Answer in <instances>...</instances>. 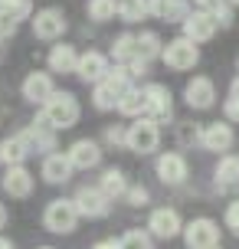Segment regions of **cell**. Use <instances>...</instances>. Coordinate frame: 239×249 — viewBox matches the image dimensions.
<instances>
[{
    "mask_svg": "<svg viewBox=\"0 0 239 249\" xmlns=\"http://www.w3.org/2000/svg\"><path fill=\"white\" fill-rule=\"evenodd\" d=\"M128 89H131V72H128V66H115V69H108V75L102 79L99 86H95L92 102H95L99 112L118 108V102H121V95H125Z\"/></svg>",
    "mask_w": 239,
    "mask_h": 249,
    "instance_id": "1",
    "label": "cell"
},
{
    "mask_svg": "<svg viewBox=\"0 0 239 249\" xmlns=\"http://www.w3.org/2000/svg\"><path fill=\"white\" fill-rule=\"evenodd\" d=\"M43 118L50 122V128H72L79 122V102L72 92H52L50 102L43 105Z\"/></svg>",
    "mask_w": 239,
    "mask_h": 249,
    "instance_id": "2",
    "label": "cell"
},
{
    "mask_svg": "<svg viewBox=\"0 0 239 249\" xmlns=\"http://www.w3.org/2000/svg\"><path fill=\"white\" fill-rule=\"evenodd\" d=\"M79 223V213H76V203L72 200H50L46 203V213H43V226L50 233H59V236H69Z\"/></svg>",
    "mask_w": 239,
    "mask_h": 249,
    "instance_id": "3",
    "label": "cell"
},
{
    "mask_svg": "<svg viewBox=\"0 0 239 249\" xmlns=\"http://www.w3.org/2000/svg\"><path fill=\"white\" fill-rule=\"evenodd\" d=\"M157 141H161V131L151 118H138L135 124L125 128V148L135 151V154H151L157 151Z\"/></svg>",
    "mask_w": 239,
    "mask_h": 249,
    "instance_id": "4",
    "label": "cell"
},
{
    "mask_svg": "<svg viewBox=\"0 0 239 249\" xmlns=\"http://www.w3.org/2000/svg\"><path fill=\"white\" fill-rule=\"evenodd\" d=\"M161 59H164V66H167V69L184 72V69H193V66L200 62V50H197V43L177 36V39H171V43L161 50Z\"/></svg>",
    "mask_w": 239,
    "mask_h": 249,
    "instance_id": "5",
    "label": "cell"
},
{
    "mask_svg": "<svg viewBox=\"0 0 239 249\" xmlns=\"http://www.w3.org/2000/svg\"><path fill=\"white\" fill-rule=\"evenodd\" d=\"M180 233H184L187 249H216V246H220V226H216L210 216H197V220H190Z\"/></svg>",
    "mask_w": 239,
    "mask_h": 249,
    "instance_id": "6",
    "label": "cell"
},
{
    "mask_svg": "<svg viewBox=\"0 0 239 249\" xmlns=\"http://www.w3.org/2000/svg\"><path fill=\"white\" fill-rule=\"evenodd\" d=\"M141 92H144V118H151L154 124L171 122V115H174V102H171L167 86L151 82V86H144Z\"/></svg>",
    "mask_w": 239,
    "mask_h": 249,
    "instance_id": "7",
    "label": "cell"
},
{
    "mask_svg": "<svg viewBox=\"0 0 239 249\" xmlns=\"http://www.w3.org/2000/svg\"><path fill=\"white\" fill-rule=\"evenodd\" d=\"M76 213L79 216H88V220H99V216H108V207H112V200L102 194L99 187H79L76 197Z\"/></svg>",
    "mask_w": 239,
    "mask_h": 249,
    "instance_id": "8",
    "label": "cell"
},
{
    "mask_svg": "<svg viewBox=\"0 0 239 249\" xmlns=\"http://www.w3.org/2000/svg\"><path fill=\"white\" fill-rule=\"evenodd\" d=\"M216 17L206 10H190V17L184 20V39L190 43H206V39H213L216 33Z\"/></svg>",
    "mask_w": 239,
    "mask_h": 249,
    "instance_id": "9",
    "label": "cell"
},
{
    "mask_svg": "<svg viewBox=\"0 0 239 249\" xmlns=\"http://www.w3.org/2000/svg\"><path fill=\"white\" fill-rule=\"evenodd\" d=\"M33 33L39 39H59L66 33V13L56 10V7L36 10V17H33Z\"/></svg>",
    "mask_w": 239,
    "mask_h": 249,
    "instance_id": "10",
    "label": "cell"
},
{
    "mask_svg": "<svg viewBox=\"0 0 239 249\" xmlns=\"http://www.w3.org/2000/svg\"><path fill=\"white\" fill-rule=\"evenodd\" d=\"M20 138L26 141L30 154H33V151H56V128H50V122H46L43 115H39V118L30 124Z\"/></svg>",
    "mask_w": 239,
    "mask_h": 249,
    "instance_id": "11",
    "label": "cell"
},
{
    "mask_svg": "<svg viewBox=\"0 0 239 249\" xmlns=\"http://www.w3.org/2000/svg\"><path fill=\"white\" fill-rule=\"evenodd\" d=\"M66 158H69V164H72V171H88V167H95V164L102 161V148L99 141H92V138H79L72 148L66 151Z\"/></svg>",
    "mask_w": 239,
    "mask_h": 249,
    "instance_id": "12",
    "label": "cell"
},
{
    "mask_svg": "<svg viewBox=\"0 0 239 249\" xmlns=\"http://www.w3.org/2000/svg\"><path fill=\"white\" fill-rule=\"evenodd\" d=\"M197 141H200L206 151H216V154H220V151L233 148L236 138H233V128H229L226 122H213V124H203L200 128V138H197Z\"/></svg>",
    "mask_w": 239,
    "mask_h": 249,
    "instance_id": "13",
    "label": "cell"
},
{
    "mask_svg": "<svg viewBox=\"0 0 239 249\" xmlns=\"http://www.w3.org/2000/svg\"><path fill=\"white\" fill-rule=\"evenodd\" d=\"M56 92V86H52V75L50 72H30L23 79V99L33 102V105H46L50 102V95Z\"/></svg>",
    "mask_w": 239,
    "mask_h": 249,
    "instance_id": "14",
    "label": "cell"
},
{
    "mask_svg": "<svg viewBox=\"0 0 239 249\" xmlns=\"http://www.w3.org/2000/svg\"><path fill=\"white\" fill-rule=\"evenodd\" d=\"M184 99H187L190 108H210L216 102V86L206 79V75H193L184 89Z\"/></svg>",
    "mask_w": 239,
    "mask_h": 249,
    "instance_id": "15",
    "label": "cell"
},
{
    "mask_svg": "<svg viewBox=\"0 0 239 249\" xmlns=\"http://www.w3.org/2000/svg\"><path fill=\"white\" fill-rule=\"evenodd\" d=\"M148 230H151L157 239H174L177 233L184 230V223H180V213H177V210H171V207H161V210L151 213Z\"/></svg>",
    "mask_w": 239,
    "mask_h": 249,
    "instance_id": "16",
    "label": "cell"
},
{
    "mask_svg": "<svg viewBox=\"0 0 239 249\" xmlns=\"http://www.w3.org/2000/svg\"><path fill=\"white\" fill-rule=\"evenodd\" d=\"M76 75L82 79V82H92V86H99L102 79L108 75V59L102 56V53L88 50L79 56V66H76Z\"/></svg>",
    "mask_w": 239,
    "mask_h": 249,
    "instance_id": "17",
    "label": "cell"
},
{
    "mask_svg": "<svg viewBox=\"0 0 239 249\" xmlns=\"http://www.w3.org/2000/svg\"><path fill=\"white\" fill-rule=\"evenodd\" d=\"M148 13L167 23H184L190 17V3L187 0H148Z\"/></svg>",
    "mask_w": 239,
    "mask_h": 249,
    "instance_id": "18",
    "label": "cell"
},
{
    "mask_svg": "<svg viewBox=\"0 0 239 249\" xmlns=\"http://www.w3.org/2000/svg\"><path fill=\"white\" fill-rule=\"evenodd\" d=\"M3 190L10 194V197H30L33 194V174L26 171L23 164H17V167H7V174H3Z\"/></svg>",
    "mask_w": 239,
    "mask_h": 249,
    "instance_id": "19",
    "label": "cell"
},
{
    "mask_svg": "<svg viewBox=\"0 0 239 249\" xmlns=\"http://www.w3.org/2000/svg\"><path fill=\"white\" fill-rule=\"evenodd\" d=\"M69 177H72V164H69L66 154L52 151V154L43 158V180H46V184H66Z\"/></svg>",
    "mask_w": 239,
    "mask_h": 249,
    "instance_id": "20",
    "label": "cell"
},
{
    "mask_svg": "<svg viewBox=\"0 0 239 249\" xmlns=\"http://www.w3.org/2000/svg\"><path fill=\"white\" fill-rule=\"evenodd\" d=\"M157 177H161L164 184H184V177H187V161L174 154V151H167L157 158Z\"/></svg>",
    "mask_w": 239,
    "mask_h": 249,
    "instance_id": "21",
    "label": "cell"
},
{
    "mask_svg": "<svg viewBox=\"0 0 239 249\" xmlns=\"http://www.w3.org/2000/svg\"><path fill=\"white\" fill-rule=\"evenodd\" d=\"M161 50H164V43L154 30H144V33L135 36V62H144V66H148L151 59L161 56Z\"/></svg>",
    "mask_w": 239,
    "mask_h": 249,
    "instance_id": "22",
    "label": "cell"
},
{
    "mask_svg": "<svg viewBox=\"0 0 239 249\" xmlns=\"http://www.w3.org/2000/svg\"><path fill=\"white\" fill-rule=\"evenodd\" d=\"M76 66H79V53L76 46H69V43H59V46H52L50 50V69L52 72H76Z\"/></svg>",
    "mask_w": 239,
    "mask_h": 249,
    "instance_id": "23",
    "label": "cell"
},
{
    "mask_svg": "<svg viewBox=\"0 0 239 249\" xmlns=\"http://www.w3.org/2000/svg\"><path fill=\"white\" fill-rule=\"evenodd\" d=\"M26 158H30V148H26V141L20 135L0 141V161L7 164V167H17V164H23Z\"/></svg>",
    "mask_w": 239,
    "mask_h": 249,
    "instance_id": "24",
    "label": "cell"
},
{
    "mask_svg": "<svg viewBox=\"0 0 239 249\" xmlns=\"http://www.w3.org/2000/svg\"><path fill=\"white\" fill-rule=\"evenodd\" d=\"M216 187L220 190H236L239 187V158H220V164H216Z\"/></svg>",
    "mask_w": 239,
    "mask_h": 249,
    "instance_id": "25",
    "label": "cell"
},
{
    "mask_svg": "<svg viewBox=\"0 0 239 249\" xmlns=\"http://www.w3.org/2000/svg\"><path fill=\"white\" fill-rule=\"evenodd\" d=\"M99 190H102V194H105L108 200H115V197H125V194H128L125 174H121L118 167H108V171L102 174V184H99Z\"/></svg>",
    "mask_w": 239,
    "mask_h": 249,
    "instance_id": "26",
    "label": "cell"
},
{
    "mask_svg": "<svg viewBox=\"0 0 239 249\" xmlns=\"http://www.w3.org/2000/svg\"><path fill=\"white\" fill-rule=\"evenodd\" d=\"M112 56L118 66H131L135 62V33H121L112 43Z\"/></svg>",
    "mask_w": 239,
    "mask_h": 249,
    "instance_id": "27",
    "label": "cell"
},
{
    "mask_svg": "<svg viewBox=\"0 0 239 249\" xmlns=\"http://www.w3.org/2000/svg\"><path fill=\"white\" fill-rule=\"evenodd\" d=\"M118 17L125 23H138L148 17V0H118Z\"/></svg>",
    "mask_w": 239,
    "mask_h": 249,
    "instance_id": "28",
    "label": "cell"
},
{
    "mask_svg": "<svg viewBox=\"0 0 239 249\" xmlns=\"http://www.w3.org/2000/svg\"><path fill=\"white\" fill-rule=\"evenodd\" d=\"M118 112L131 115V118H135V115H144V92L131 86L125 95H121V102H118Z\"/></svg>",
    "mask_w": 239,
    "mask_h": 249,
    "instance_id": "29",
    "label": "cell"
},
{
    "mask_svg": "<svg viewBox=\"0 0 239 249\" xmlns=\"http://www.w3.org/2000/svg\"><path fill=\"white\" fill-rule=\"evenodd\" d=\"M118 246L121 249H154V243H151L148 230H128L125 236L118 239Z\"/></svg>",
    "mask_w": 239,
    "mask_h": 249,
    "instance_id": "30",
    "label": "cell"
},
{
    "mask_svg": "<svg viewBox=\"0 0 239 249\" xmlns=\"http://www.w3.org/2000/svg\"><path fill=\"white\" fill-rule=\"evenodd\" d=\"M115 13H118V3L115 0H88V17L92 20L105 23V20H112Z\"/></svg>",
    "mask_w": 239,
    "mask_h": 249,
    "instance_id": "31",
    "label": "cell"
},
{
    "mask_svg": "<svg viewBox=\"0 0 239 249\" xmlns=\"http://www.w3.org/2000/svg\"><path fill=\"white\" fill-rule=\"evenodd\" d=\"M0 10H7L20 23V20H26L33 13V0H0Z\"/></svg>",
    "mask_w": 239,
    "mask_h": 249,
    "instance_id": "32",
    "label": "cell"
},
{
    "mask_svg": "<svg viewBox=\"0 0 239 249\" xmlns=\"http://www.w3.org/2000/svg\"><path fill=\"white\" fill-rule=\"evenodd\" d=\"M10 36H17V20L7 10H0V43H7Z\"/></svg>",
    "mask_w": 239,
    "mask_h": 249,
    "instance_id": "33",
    "label": "cell"
},
{
    "mask_svg": "<svg viewBox=\"0 0 239 249\" xmlns=\"http://www.w3.org/2000/svg\"><path fill=\"white\" fill-rule=\"evenodd\" d=\"M125 200L131 207H144V203H148V190H144V187H128Z\"/></svg>",
    "mask_w": 239,
    "mask_h": 249,
    "instance_id": "34",
    "label": "cell"
},
{
    "mask_svg": "<svg viewBox=\"0 0 239 249\" xmlns=\"http://www.w3.org/2000/svg\"><path fill=\"white\" fill-rule=\"evenodd\" d=\"M223 220H226V226L239 236V200H233V203L226 207V216H223Z\"/></svg>",
    "mask_w": 239,
    "mask_h": 249,
    "instance_id": "35",
    "label": "cell"
},
{
    "mask_svg": "<svg viewBox=\"0 0 239 249\" xmlns=\"http://www.w3.org/2000/svg\"><path fill=\"white\" fill-rule=\"evenodd\" d=\"M223 115H226V122H239V99L236 95H229L223 102Z\"/></svg>",
    "mask_w": 239,
    "mask_h": 249,
    "instance_id": "36",
    "label": "cell"
},
{
    "mask_svg": "<svg viewBox=\"0 0 239 249\" xmlns=\"http://www.w3.org/2000/svg\"><path fill=\"white\" fill-rule=\"evenodd\" d=\"M213 17H216L220 26H233V10H229V3H220V7L213 10Z\"/></svg>",
    "mask_w": 239,
    "mask_h": 249,
    "instance_id": "37",
    "label": "cell"
},
{
    "mask_svg": "<svg viewBox=\"0 0 239 249\" xmlns=\"http://www.w3.org/2000/svg\"><path fill=\"white\" fill-rule=\"evenodd\" d=\"M105 141H108V144H125V131H121V128H108V131H105Z\"/></svg>",
    "mask_w": 239,
    "mask_h": 249,
    "instance_id": "38",
    "label": "cell"
},
{
    "mask_svg": "<svg viewBox=\"0 0 239 249\" xmlns=\"http://www.w3.org/2000/svg\"><path fill=\"white\" fill-rule=\"evenodd\" d=\"M193 3H197V7H200V10H206V13H213L216 7H220V3H226V0H193Z\"/></svg>",
    "mask_w": 239,
    "mask_h": 249,
    "instance_id": "39",
    "label": "cell"
},
{
    "mask_svg": "<svg viewBox=\"0 0 239 249\" xmlns=\"http://www.w3.org/2000/svg\"><path fill=\"white\" fill-rule=\"evenodd\" d=\"M92 249H121V246H118L115 239H102V243H95V246H92Z\"/></svg>",
    "mask_w": 239,
    "mask_h": 249,
    "instance_id": "40",
    "label": "cell"
},
{
    "mask_svg": "<svg viewBox=\"0 0 239 249\" xmlns=\"http://www.w3.org/2000/svg\"><path fill=\"white\" fill-rule=\"evenodd\" d=\"M7 220H10V216H7V207H3V203H0V230H3V226H7Z\"/></svg>",
    "mask_w": 239,
    "mask_h": 249,
    "instance_id": "41",
    "label": "cell"
},
{
    "mask_svg": "<svg viewBox=\"0 0 239 249\" xmlns=\"http://www.w3.org/2000/svg\"><path fill=\"white\" fill-rule=\"evenodd\" d=\"M229 95H236V99H239V75L233 79V86H229Z\"/></svg>",
    "mask_w": 239,
    "mask_h": 249,
    "instance_id": "42",
    "label": "cell"
},
{
    "mask_svg": "<svg viewBox=\"0 0 239 249\" xmlns=\"http://www.w3.org/2000/svg\"><path fill=\"white\" fill-rule=\"evenodd\" d=\"M0 249H17V246H13L10 239H3V236H0Z\"/></svg>",
    "mask_w": 239,
    "mask_h": 249,
    "instance_id": "43",
    "label": "cell"
},
{
    "mask_svg": "<svg viewBox=\"0 0 239 249\" xmlns=\"http://www.w3.org/2000/svg\"><path fill=\"white\" fill-rule=\"evenodd\" d=\"M229 3H233V7H239V0H229Z\"/></svg>",
    "mask_w": 239,
    "mask_h": 249,
    "instance_id": "44",
    "label": "cell"
},
{
    "mask_svg": "<svg viewBox=\"0 0 239 249\" xmlns=\"http://www.w3.org/2000/svg\"><path fill=\"white\" fill-rule=\"evenodd\" d=\"M36 249H52V246H36Z\"/></svg>",
    "mask_w": 239,
    "mask_h": 249,
    "instance_id": "45",
    "label": "cell"
},
{
    "mask_svg": "<svg viewBox=\"0 0 239 249\" xmlns=\"http://www.w3.org/2000/svg\"><path fill=\"white\" fill-rule=\"evenodd\" d=\"M216 249H223V246H216Z\"/></svg>",
    "mask_w": 239,
    "mask_h": 249,
    "instance_id": "46",
    "label": "cell"
},
{
    "mask_svg": "<svg viewBox=\"0 0 239 249\" xmlns=\"http://www.w3.org/2000/svg\"><path fill=\"white\" fill-rule=\"evenodd\" d=\"M115 3H118V0H115Z\"/></svg>",
    "mask_w": 239,
    "mask_h": 249,
    "instance_id": "47",
    "label": "cell"
}]
</instances>
